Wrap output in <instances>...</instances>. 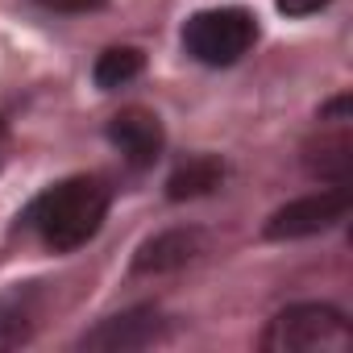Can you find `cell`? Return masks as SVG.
I'll list each match as a JSON object with an SVG mask.
<instances>
[{"label": "cell", "instance_id": "cell-1", "mask_svg": "<svg viewBox=\"0 0 353 353\" xmlns=\"http://www.w3.org/2000/svg\"><path fill=\"white\" fill-rule=\"evenodd\" d=\"M104 216H108V188L100 179H92V174H75V179L54 183L26 212L30 229L54 254H71V250L88 245L100 233Z\"/></svg>", "mask_w": 353, "mask_h": 353}, {"label": "cell", "instance_id": "cell-2", "mask_svg": "<svg viewBox=\"0 0 353 353\" xmlns=\"http://www.w3.org/2000/svg\"><path fill=\"white\" fill-rule=\"evenodd\" d=\"M349 345H353V328L328 303L283 307L262 332V349H270V353H316V349L320 353H345Z\"/></svg>", "mask_w": 353, "mask_h": 353}, {"label": "cell", "instance_id": "cell-3", "mask_svg": "<svg viewBox=\"0 0 353 353\" xmlns=\"http://www.w3.org/2000/svg\"><path fill=\"white\" fill-rule=\"evenodd\" d=\"M258 42V21L245 9H212V13H196L183 26V46L192 59L208 63V67H229L237 63L250 46Z\"/></svg>", "mask_w": 353, "mask_h": 353}, {"label": "cell", "instance_id": "cell-4", "mask_svg": "<svg viewBox=\"0 0 353 353\" xmlns=\"http://www.w3.org/2000/svg\"><path fill=\"white\" fill-rule=\"evenodd\" d=\"M345 212H349V192L336 183V188H328V192H316V196H303V200H291L287 208H279V212L266 221L262 237H266V241H299V237H316V233L341 225Z\"/></svg>", "mask_w": 353, "mask_h": 353}, {"label": "cell", "instance_id": "cell-5", "mask_svg": "<svg viewBox=\"0 0 353 353\" xmlns=\"http://www.w3.org/2000/svg\"><path fill=\"white\" fill-rule=\"evenodd\" d=\"M108 141L125 154L129 166H150L162 154V121L145 108H121L108 121Z\"/></svg>", "mask_w": 353, "mask_h": 353}, {"label": "cell", "instance_id": "cell-6", "mask_svg": "<svg viewBox=\"0 0 353 353\" xmlns=\"http://www.w3.org/2000/svg\"><path fill=\"white\" fill-rule=\"evenodd\" d=\"M158 332H162L158 312H154V307H133V312L112 316V320H104L100 328H92V332L83 336V349L129 353V349H145V345H154Z\"/></svg>", "mask_w": 353, "mask_h": 353}, {"label": "cell", "instance_id": "cell-7", "mask_svg": "<svg viewBox=\"0 0 353 353\" xmlns=\"http://www.w3.org/2000/svg\"><path fill=\"white\" fill-rule=\"evenodd\" d=\"M200 250H204V237H200L196 229H170V233L150 237V241L137 250L133 270H137V274H166V270L188 266Z\"/></svg>", "mask_w": 353, "mask_h": 353}, {"label": "cell", "instance_id": "cell-8", "mask_svg": "<svg viewBox=\"0 0 353 353\" xmlns=\"http://www.w3.org/2000/svg\"><path fill=\"white\" fill-rule=\"evenodd\" d=\"M221 179H225L221 158L200 154V158H188V162L174 170L170 179H166V196H170V200H196V196L216 192V188H221Z\"/></svg>", "mask_w": 353, "mask_h": 353}, {"label": "cell", "instance_id": "cell-9", "mask_svg": "<svg viewBox=\"0 0 353 353\" xmlns=\"http://www.w3.org/2000/svg\"><path fill=\"white\" fill-rule=\"evenodd\" d=\"M349 162H353V145H349V133H345V121L336 125L332 137H320L316 145H307V170L316 179H328V183H345L349 174Z\"/></svg>", "mask_w": 353, "mask_h": 353}, {"label": "cell", "instance_id": "cell-10", "mask_svg": "<svg viewBox=\"0 0 353 353\" xmlns=\"http://www.w3.org/2000/svg\"><path fill=\"white\" fill-rule=\"evenodd\" d=\"M141 67H145L141 50H133V46H112V50H104V54L96 59L92 79H96V88L112 92V88H125L129 79H137V75H141Z\"/></svg>", "mask_w": 353, "mask_h": 353}, {"label": "cell", "instance_id": "cell-11", "mask_svg": "<svg viewBox=\"0 0 353 353\" xmlns=\"http://www.w3.org/2000/svg\"><path fill=\"white\" fill-rule=\"evenodd\" d=\"M30 336V324H26V312L21 307H9L0 303V349H13Z\"/></svg>", "mask_w": 353, "mask_h": 353}, {"label": "cell", "instance_id": "cell-12", "mask_svg": "<svg viewBox=\"0 0 353 353\" xmlns=\"http://www.w3.org/2000/svg\"><path fill=\"white\" fill-rule=\"evenodd\" d=\"M38 5H46L54 13H92V9L104 5V0H38Z\"/></svg>", "mask_w": 353, "mask_h": 353}, {"label": "cell", "instance_id": "cell-13", "mask_svg": "<svg viewBox=\"0 0 353 353\" xmlns=\"http://www.w3.org/2000/svg\"><path fill=\"white\" fill-rule=\"evenodd\" d=\"M328 5V0H279V9L287 17H307V13H320Z\"/></svg>", "mask_w": 353, "mask_h": 353}, {"label": "cell", "instance_id": "cell-14", "mask_svg": "<svg viewBox=\"0 0 353 353\" xmlns=\"http://www.w3.org/2000/svg\"><path fill=\"white\" fill-rule=\"evenodd\" d=\"M0 133H5V121H0Z\"/></svg>", "mask_w": 353, "mask_h": 353}]
</instances>
